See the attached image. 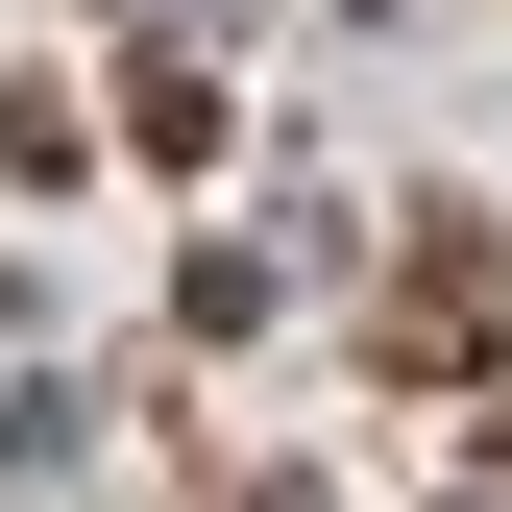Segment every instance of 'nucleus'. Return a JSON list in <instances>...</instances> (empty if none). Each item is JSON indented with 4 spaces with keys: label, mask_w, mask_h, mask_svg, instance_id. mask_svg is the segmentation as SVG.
I'll return each instance as SVG.
<instances>
[{
    "label": "nucleus",
    "mask_w": 512,
    "mask_h": 512,
    "mask_svg": "<svg viewBox=\"0 0 512 512\" xmlns=\"http://www.w3.org/2000/svg\"><path fill=\"white\" fill-rule=\"evenodd\" d=\"M488 317H512L488 220H415V269H391V366H488Z\"/></svg>",
    "instance_id": "f257e3e1"
}]
</instances>
